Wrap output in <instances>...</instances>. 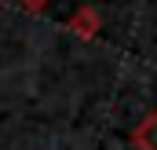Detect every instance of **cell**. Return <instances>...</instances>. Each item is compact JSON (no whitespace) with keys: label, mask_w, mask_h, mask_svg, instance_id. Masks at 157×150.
I'll return each instance as SVG.
<instances>
[{"label":"cell","mask_w":157,"mask_h":150,"mask_svg":"<svg viewBox=\"0 0 157 150\" xmlns=\"http://www.w3.org/2000/svg\"><path fill=\"white\" fill-rule=\"evenodd\" d=\"M99 30H102V15H99L91 4H84V7L73 11V18H70V33H77L80 40H95Z\"/></svg>","instance_id":"obj_1"},{"label":"cell","mask_w":157,"mask_h":150,"mask_svg":"<svg viewBox=\"0 0 157 150\" xmlns=\"http://www.w3.org/2000/svg\"><path fill=\"white\" fill-rule=\"evenodd\" d=\"M18 4H22V11H29V15H40V11H44L51 0H18Z\"/></svg>","instance_id":"obj_3"},{"label":"cell","mask_w":157,"mask_h":150,"mask_svg":"<svg viewBox=\"0 0 157 150\" xmlns=\"http://www.w3.org/2000/svg\"><path fill=\"white\" fill-rule=\"evenodd\" d=\"M132 147L135 150H157V110H150L132 128Z\"/></svg>","instance_id":"obj_2"}]
</instances>
